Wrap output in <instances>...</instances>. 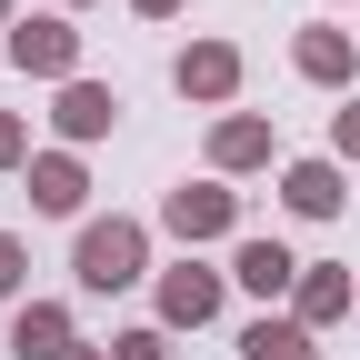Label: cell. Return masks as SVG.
<instances>
[{"label": "cell", "mask_w": 360, "mask_h": 360, "mask_svg": "<svg viewBox=\"0 0 360 360\" xmlns=\"http://www.w3.org/2000/svg\"><path fill=\"white\" fill-rule=\"evenodd\" d=\"M70 270H80V290H130L150 270V231L141 220H80V250H70Z\"/></svg>", "instance_id": "1"}, {"label": "cell", "mask_w": 360, "mask_h": 360, "mask_svg": "<svg viewBox=\"0 0 360 360\" xmlns=\"http://www.w3.org/2000/svg\"><path fill=\"white\" fill-rule=\"evenodd\" d=\"M0 60L11 70H30V80H80V30L60 20V11H40V20H11V40H0Z\"/></svg>", "instance_id": "2"}, {"label": "cell", "mask_w": 360, "mask_h": 360, "mask_svg": "<svg viewBox=\"0 0 360 360\" xmlns=\"http://www.w3.org/2000/svg\"><path fill=\"white\" fill-rule=\"evenodd\" d=\"M160 231H170L180 250H200V240H231V231H240V200L220 191V180H180V191L160 200Z\"/></svg>", "instance_id": "3"}, {"label": "cell", "mask_w": 360, "mask_h": 360, "mask_svg": "<svg viewBox=\"0 0 360 360\" xmlns=\"http://www.w3.org/2000/svg\"><path fill=\"white\" fill-rule=\"evenodd\" d=\"M300 270H310V260H290V240H270V231H250V240L231 250V281H240L250 300H281V290H300Z\"/></svg>", "instance_id": "4"}, {"label": "cell", "mask_w": 360, "mask_h": 360, "mask_svg": "<svg viewBox=\"0 0 360 360\" xmlns=\"http://www.w3.org/2000/svg\"><path fill=\"white\" fill-rule=\"evenodd\" d=\"M200 321H220V270H200V260L160 270V330H200Z\"/></svg>", "instance_id": "5"}, {"label": "cell", "mask_w": 360, "mask_h": 360, "mask_svg": "<svg viewBox=\"0 0 360 360\" xmlns=\"http://www.w3.org/2000/svg\"><path fill=\"white\" fill-rule=\"evenodd\" d=\"M290 70L321 80V90H360V40L350 30H300L290 40Z\"/></svg>", "instance_id": "6"}, {"label": "cell", "mask_w": 360, "mask_h": 360, "mask_svg": "<svg viewBox=\"0 0 360 360\" xmlns=\"http://www.w3.org/2000/svg\"><path fill=\"white\" fill-rule=\"evenodd\" d=\"M170 80L191 90V101H231V90H240V51H231V40H191V51L170 60Z\"/></svg>", "instance_id": "7"}, {"label": "cell", "mask_w": 360, "mask_h": 360, "mask_svg": "<svg viewBox=\"0 0 360 360\" xmlns=\"http://www.w3.org/2000/svg\"><path fill=\"white\" fill-rule=\"evenodd\" d=\"M80 200H90V170H80L70 150H40V160H30V210H51V220H70Z\"/></svg>", "instance_id": "8"}, {"label": "cell", "mask_w": 360, "mask_h": 360, "mask_svg": "<svg viewBox=\"0 0 360 360\" xmlns=\"http://www.w3.org/2000/svg\"><path fill=\"white\" fill-rule=\"evenodd\" d=\"M51 120H60V141H101V130L120 120V90H101V80H70L60 101H51Z\"/></svg>", "instance_id": "9"}, {"label": "cell", "mask_w": 360, "mask_h": 360, "mask_svg": "<svg viewBox=\"0 0 360 360\" xmlns=\"http://www.w3.org/2000/svg\"><path fill=\"white\" fill-rule=\"evenodd\" d=\"M270 150V120H250V110H231V120H210V170H260Z\"/></svg>", "instance_id": "10"}, {"label": "cell", "mask_w": 360, "mask_h": 360, "mask_svg": "<svg viewBox=\"0 0 360 360\" xmlns=\"http://www.w3.org/2000/svg\"><path fill=\"white\" fill-rule=\"evenodd\" d=\"M281 200H290L300 220H330V210L350 200V191H340V160H290V170H281Z\"/></svg>", "instance_id": "11"}, {"label": "cell", "mask_w": 360, "mask_h": 360, "mask_svg": "<svg viewBox=\"0 0 360 360\" xmlns=\"http://www.w3.org/2000/svg\"><path fill=\"white\" fill-rule=\"evenodd\" d=\"M11 350H20V360H60V350H70V310H60V300H20V310H11Z\"/></svg>", "instance_id": "12"}, {"label": "cell", "mask_w": 360, "mask_h": 360, "mask_svg": "<svg viewBox=\"0 0 360 360\" xmlns=\"http://www.w3.org/2000/svg\"><path fill=\"white\" fill-rule=\"evenodd\" d=\"M340 310H350V270H340V260L300 270V290H290V321H300V330H321V321H340Z\"/></svg>", "instance_id": "13"}, {"label": "cell", "mask_w": 360, "mask_h": 360, "mask_svg": "<svg viewBox=\"0 0 360 360\" xmlns=\"http://www.w3.org/2000/svg\"><path fill=\"white\" fill-rule=\"evenodd\" d=\"M240 360H310V330L290 321V310H281V321H270V310H260V321L240 330Z\"/></svg>", "instance_id": "14"}, {"label": "cell", "mask_w": 360, "mask_h": 360, "mask_svg": "<svg viewBox=\"0 0 360 360\" xmlns=\"http://www.w3.org/2000/svg\"><path fill=\"white\" fill-rule=\"evenodd\" d=\"M330 160H360V90L330 110Z\"/></svg>", "instance_id": "15"}, {"label": "cell", "mask_w": 360, "mask_h": 360, "mask_svg": "<svg viewBox=\"0 0 360 360\" xmlns=\"http://www.w3.org/2000/svg\"><path fill=\"white\" fill-rule=\"evenodd\" d=\"M110 360H180V350H170V330H120Z\"/></svg>", "instance_id": "16"}, {"label": "cell", "mask_w": 360, "mask_h": 360, "mask_svg": "<svg viewBox=\"0 0 360 360\" xmlns=\"http://www.w3.org/2000/svg\"><path fill=\"white\" fill-rule=\"evenodd\" d=\"M0 170H30V130H20V110H0Z\"/></svg>", "instance_id": "17"}, {"label": "cell", "mask_w": 360, "mask_h": 360, "mask_svg": "<svg viewBox=\"0 0 360 360\" xmlns=\"http://www.w3.org/2000/svg\"><path fill=\"white\" fill-rule=\"evenodd\" d=\"M20 270H30V250H20L11 231H0V300H11V290H20Z\"/></svg>", "instance_id": "18"}, {"label": "cell", "mask_w": 360, "mask_h": 360, "mask_svg": "<svg viewBox=\"0 0 360 360\" xmlns=\"http://www.w3.org/2000/svg\"><path fill=\"white\" fill-rule=\"evenodd\" d=\"M130 11H141V20H170V11H180V0H130Z\"/></svg>", "instance_id": "19"}, {"label": "cell", "mask_w": 360, "mask_h": 360, "mask_svg": "<svg viewBox=\"0 0 360 360\" xmlns=\"http://www.w3.org/2000/svg\"><path fill=\"white\" fill-rule=\"evenodd\" d=\"M60 360H110V350H90V340H70V350H60Z\"/></svg>", "instance_id": "20"}, {"label": "cell", "mask_w": 360, "mask_h": 360, "mask_svg": "<svg viewBox=\"0 0 360 360\" xmlns=\"http://www.w3.org/2000/svg\"><path fill=\"white\" fill-rule=\"evenodd\" d=\"M0 30H11V0H0Z\"/></svg>", "instance_id": "21"}, {"label": "cell", "mask_w": 360, "mask_h": 360, "mask_svg": "<svg viewBox=\"0 0 360 360\" xmlns=\"http://www.w3.org/2000/svg\"><path fill=\"white\" fill-rule=\"evenodd\" d=\"M60 11H80V0H60Z\"/></svg>", "instance_id": "22"}]
</instances>
